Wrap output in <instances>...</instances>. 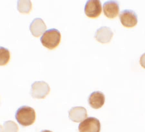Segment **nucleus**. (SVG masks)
I'll return each instance as SVG.
<instances>
[{"label":"nucleus","mask_w":145,"mask_h":132,"mask_svg":"<svg viewBox=\"0 0 145 132\" xmlns=\"http://www.w3.org/2000/svg\"><path fill=\"white\" fill-rule=\"evenodd\" d=\"M4 132H18V125L13 121H9L4 122L3 124Z\"/></svg>","instance_id":"obj_14"},{"label":"nucleus","mask_w":145,"mask_h":132,"mask_svg":"<svg viewBox=\"0 0 145 132\" xmlns=\"http://www.w3.org/2000/svg\"><path fill=\"white\" fill-rule=\"evenodd\" d=\"M140 63L142 67L145 69V53L140 58Z\"/></svg>","instance_id":"obj_15"},{"label":"nucleus","mask_w":145,"mask_h":132,"mask_svg":"<svg viewBox=\"0 0 145 132\" xmlns=\"http://www.w3.org/2000/svg\"><path fill=\"white\" fill-rule=\"evenodd\" d=\"M78 130L79 132H100V122L96 118H88L79 124Z\"/></svg>","instance_id":"obj_5"},{"label":"nucleus","mask_w":145,"mask_h":132,"mask_svg":"<svg viewBox=\"0 0 145 132\" xmlns=\"http://www.w3.org/2000/svg\"><path fill=\"white\" fill-rule=\"evenodd\" d=\"M119 18L121 24L126 27H134L137 25L138 23L137 14L130 9H125L121 11Z\"/></svg>","instance_id":"obj_6"},{"label":"nucleus","mask_w":145,"mask_h":132,"mask_svg":"<svg viewBox=\"0 0 145 132\" xmlns=\"http://www.w3.org/2000/svg\"><path fill=\"white\" fill-rule=\"evenodd\" d=\"M15 118L21 125L27 127L33 124L36 119V112L33 108L27 106L21 107L16 111Z\"/></svg>","instance_id":"obj_1"},{"label":"nucleus","mask_w":145,"mask_h":132,"mask_svg":"<svg viewBox=\"0 0 145 132\" xmlns=\"http://www.w3.org/2000/svg\"><path fill=\"white\" fill-rule=\"evenodd\" d=\"M87 117V110L83 107H72L69 111V118L74 122H80Z\"/></svg>","instance_id":"obj_10"},{"label":"nucleus","mask_w":145,"mask_h":132,"mask_svg":"<svg viewBox=\"0 0 145 132\" xmlns=\"http://www.w3.org/2000/svg\"><path fill=\"white\" fill-rule=\"evenodd\" d=\"M84 11L86 16L91 18L99 17L102 11L101 2L99 0H89L85 4Z\"/></svg>","instance_id":"obj_4"},{"label":"nucleus","mask_w":145,"mask_h":132,"mask_svg":"<svg viewBox=\"0 0 145 132\" xmlns=\"http://www.w3.org/2000/svg\"><path fill=\"white\" fill-rule=\"evenodd\" d=\"M104 14L107 17L110 19L116 18L119 14V4L116 1H108L105 2L103 5Z\"/></svg>","instance_id":"obj_7"},{"label":"nucleus","mask_w":145,"mask_h":132,"mask_svg":"<svg viewBox=\"0 0 145 132\" xmlns=\"http://www.w3.org/2000/svg\"><path fill=\"white\" fill-rule=\"evenodd\" d=\"M61 35L59 30L55 28L49 29L44 33L40 39L41 44L45 48L52 50L59 45Z\"/></svg>","instance_id":"obj_2"},{"label":"nucleus","mask_w":145,"mask_h":132,"mask_svg":"<svg viewBox=\"0 0 145 132\" xmlns=\"http://www.w3.org/2000/svg\"><path fill=\"white\" fill-rule=\"evenodd\" d=\"M105 101V95L100 91L93 92L88 98V102L90 107L95 109L101 108L104 105Z\"/></svg>","instance_id":"obj_9"},{"label":"nucleus","mask_w":145,"mask_h":132,"mask_svg":"<svg viewBox=\"0 0 145 132\" xmlns=\"http://www.w3.org/2000/svg\"><path fill=\"white\" fill-rule=\"evenodd\" d=\"M10 59V52L8 49L2 46L0 47V65H5Z\"/></svg>","instance_id":"obj_13"},{"label":"nucleus","mask_w":145,"mask_h":132,"mask_svg":"<svg viewBox=\"0 0 145 132\" xmlns=\"http://www.w3.org/2000/svg\"><path fill=\"white\" fill-rule=\"evenodd\" d=\"M41 132H53L52 131H51L50 130H44L41 131Z\"/></svg>","instance_id":"obj_16"},{"label":"nucleus","mask_w":145,"mask_h":132,"mask_svg":"<svg viewBox=\"0 0 145 132\" xmlns=\"http://www.w3.org/2000/svg\"><path fill=\"white\" fill-rule=\"evenodd\" d=\"M46 26L43 20L41 18H36L30 24L29 29L34 37H38L45 32Z\"/></svg>","instance_id":"obj_11"},{"label":"nucleus","mask_w":145,"mask_h":132,"mask_svg":"<svg viewBox=\"0 0 145 132\" xmlns=\"http://www.w3.org/2000/svg\"><path fill=\"white\" fill-rule=\"evenodd\" d=\"M50 90V86L45 82L36 81L32 84L31 94L34 98L43 99L48 95Z\"/></svg>","instance_id":"obj_3"},{"label":"nucleus","mask_w":145,"mask_h":132,"mask_svg":"<svg viewBox=\"0 0 145 132\" xmlns=\"http://www.w3.org/2000/svg\"><path fill=\"white\" fill-rule=\"evenodd\" d=\"M114 33L111 29L106 26L102 27L96 32L95 37L97 41L102 44L108 43L111 41Z\"/></svg>","instance_id":"obj_8"},{"label":"nucleus","mask_w":145,"mask_h":132,"mask_svg":"<svg viewBox=\"0 0 145 132\" xmlns=\"http://www.w3.org/2000/svg\"><path fill=\"white\" fill-rule=\"evenodd\" d=\"M32 8V4L30 0H19L17 2V9L20 12L29 14Z\"/></svg>","instance_id":"obj_12"}]
</instances>
